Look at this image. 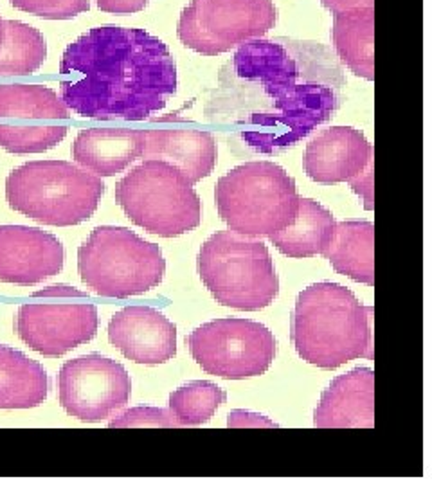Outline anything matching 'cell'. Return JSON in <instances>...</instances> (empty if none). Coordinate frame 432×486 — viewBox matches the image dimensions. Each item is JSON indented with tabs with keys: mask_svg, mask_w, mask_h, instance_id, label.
<instances>
[{
	"mask_svg": "<svg viewBox=\"0 0 432 486\" xmlns=\"http://www.w3.org/2000/svg\"><path fill=\"white\" fill-rule=\"evenodd\" d=\"M276 22L273 0H191L181 13L177 35L202 57H219L263 38Z\"/></svg>",
	"mask_w": 432,
	"mask_h": 486,
	"instance_id": "9c48e42d",
	"label": "cell"
},
{
	"mask_svg": "<svg viewBox=\"0 0 432 486\" xmlns=\"http://www.w3.org/2000/svg\"><path fill=\"white\" fill-rule=\"evenodd\" d=\"M374 150L366 135L351 127L320 130L305 151V172L317 184L350 182L364 172Z\"/></svg>",
	"mask_w": 432,
	"mask_h": 486,
	"instance_id": "9a60e30c",
	"label": "cell"
},
{
	"mask_svg": "<svg viewBox=\"0 0 432 486\" xmlns=\"http://www.w3.org/2000/svg\"><path fill=\"white\" fill-rule=\"evenodd\" d=\"M373 306L337 283L305 289L292 315V343L297 355L317 367L337 369L357 359H374Z\"/></svg>",
	"mask_w": 432,
	"mask_h": 486,
	"instance_id": "3957f363",
	"label": "cell"
},
{
	"mask_svg": "<svg viewBox=\"0 0 432 486\" xmlns=\"http://www.w3.org/2000/svg\"><path fill=\"white\" fill-rule=\"evenodd\" d=\"M60 74L62 101L89 120L144 121L177 94L174 54L137 27H92L66 49Z\"/></svg>",
	"mask_w": 432,
	"mask_h": 486,
	"instance_id": "7a4b0ae2",
	"label": "cell"
},
{
	"mask_svg": "<svg viewBox=\"0 0 432 486\" xmlns=\"http://www.w3.org/2000/svg\"><path fill=\"white\" fill-rule=\"evenodd\" d=\"M348 80L332 47L313 40L256 38L220 69L205 116L242 157H273L330 121Z\"/></svg>",
	"mask_w": 432,
	"mask_h": 486,
	"instance_id": "6da1fadb",
	"label": "cell"
},
{
	"mask_svg": "<svg viewBox=\"0 0 432 486\" xmlns=\"http://www.w3.org/2000/svg\"><path fill=\"white\" fill-rule=\"evenodd\" d=\"M62 242L38 228L0 226V282L31 287L62 273Z\"/></svg>",
	"mask_w": 432,
	"mask_h": 486,
	"instance_id": "4fadbf2b",
	"label": "cell"
},
{
	"mask_svg": "<svg viewBox=\"0 0 432 486\" xmlns=\"http://www.w3.org/2000/svg\"><path fill=\"white\" fill-rule=\"evenodd\" d=\"M49 376L43 366L0 344V409H33L45 402Z\"/></svg>",
	"mask_w": 432,
	"mask_h": 486,
	"instance_id": "ffe728a7",
	"label": "cell"
},
{
	"mask_svg": "<svg viewBox=\"0 0 432 486\" xmlns=\"http://www.w3.org/2000/svg\"><path fill=\"white\" fill-rule=\"evenodd\" d=\"M351 189L362 197L364 207L367 211L374 209V157L367 162V166L364 168L362 174H359L355 179L350 181Z\"/></svg>",
	"mask_w": 432,
	"mask_h": 486,
	"instance_id": "f1b7e54d",
	"label": "cell"
},
{
	"mask_svg": "<svg viewBox=\"0 0 432 486\" xmlns=\"http://www.w3.org/2000/svg\"><path fill=\"white\" fill-rule=\"evenodd\" d=\"M339 274L374 285V226L366 220L336 222L322 252Z\"/></svg>",
	"mask_w": 432,
	"mask_h": 486,
	"instance_id": "d6986e66",
	"label": "cell"
},
{
	"mask_svg": "<svg viewBox=\"0 0 432 486\" xmlns=\"http://www.w3.org/2000/svg\"><path fill=\"white\" fill-rule=\"evenodd\" d=\"M69 128L66 125H35V127H17L0 123V148H4L15 155L26 153H43L57 148L67 135Z\"/></svg>",
	"mask_w": 432,
	"mask_h": 486,
	"instance_id": "484cf974",
	"label": "cell"
},
{
	"mask_svg": "<svg viewBox=\"0 0 432 486\" xmlns=\"http://www.w3.org/2000/svg\"><path fill=\"white\" fill-rule=\"evenodd\" d=\"M319 428H373L374 427V371L355 367L337 376L320 395L313 413Z\"/></svg>",
	"mask_w": 432,
	"mask_h": 486,
	"instance_id": "2e32d148",
	"label": "cell"
},
{
	"mask_svg": "<svg viewBox=\"0 0 432 486\" xmlns=\"http://www.w3.org/2000/svg\"><path fill=\"white\" fill-rule=\"evenodd\" d=\"M81 282L101 297L127 299L157 289L166 274L158 245L127 228L99 226L78 249Z\"/></svg>",
	"mask_w": 432,
	"mask_h": 486,
	"instance_id": "52a82bcc",
	"label": "cell"
},
{
	"mask_svg": "<svg viewBox=\"0 0 432 486\" xmlns=\"http://www.w3.org/2000/svg\"><path fill=\"white\" fill-rule=\"evenodd\" d=\"M116 202L150 235L174 238L197 229L202 202L193 184L172 165L144 160L116 186Z\"/></svg>",
	"mask_w": 432,
	"mask_h": 486,
	"instance_id": "ba28073f",
	"label": "cell"
},
{
	"mask_svg": "<svg viewBox=\"0 0 432 486\" xmlns=\"http://www.w3.org/2000/svg\"><path fill=\"white\" fill-rule=\"evenodd\" d=\"M186 343L197 364L226 381L266 373L276 357V337L261 322L228 317L202 324Z\"/></svg>",
	"mask_w": 432,
	"mask_h": 486,
	"instance_id": "30bf717a",
	"label": "cell"
},
{
	"mask_svg": "<svg viewBox=\"0 0 432 486\" xmlns=\"http://www.w3.org/2000/svg\"><path fill=\"white\" fill-rule=\"evenodd\" d=\"M143 148V130L87 128L73 143V158L97 177H114L141 157Z\"/></svg>",
	"mask_w": 432,
	"mask_h": 486,
	"instance_id": "ac0fdd59",
	"label": "cell"
},
{
	"mask_svg": "<svg viewBox=\"0 0 432 486\" xmlns=\"http://www.w3.org/2000/svg\"><path fill=\"white\" fill-rule=\"evenodd\" d=\"M228 425L229 427H274V428L280 427L276 421L251 411H233L229 414Z\"/></svg>",
	"mask_w": 432,
	"mask_h": 486,
	"instance_id": "4dcf8cb0",
	"label": "cell"
},
{
	"mask_svg": "<svg viewBox=\"0 0 432 486\" xmlns=\"http://www.w3.org/2000/svg\"><path fill=\"white\" fill-rule=\"evenodd\" d=\"M226 400L228 393L220 386L207 381H193L170 395V413L179 427H198L209 421Z\"/></svg>",
	"mask_w": 432,
	"mask_h": 486,
	"instance_id": "d4e9b609",
	"label": "cell"
},
{
	"mask_svg": "<svg viewBox=\"0 0 432 486\" xmlns=\"http://www.w3.org/2000/svg\"><path fill=\"white\" fill-rule=\"evenodd\" d=\"M103 193L101 177L67 160H31L6 179L10 207L38 224L54 228L87 222Z\"/></svg>",
	"mask_w": 432,
	"mask_h": 486,
	"instance_id": "277c9868",
	"label": "cell"
},
{
	"mask_svg": "<svg viewBox=\"0 0 432 486\" xmlns=\"http://www.w3.org/2000/svg\"><path fill=\"white\" fill-rule=\"evenodd\" d=\"M132 381L116 360L90 353L67 360L58 374V398L66 413L80 421L99 423L130 402Z\"/></svg>",
	"mask_w": 432,
	"mask_h": 486,
	"instance_id": "8fae6325",
	"label": "cell"
},
{
	"mask_svg": "<svg viewBox=\"0 0 432 486\" xmlns=\"http://www.w3.org/2000/svg\"><path fill=\"white\" fill-rule=\"evenodd\" d=\"M112 428H130V427H179L170 409L160 407H134L114 418L111 423Z\"/></svg>",
	"mask_w": 432,
	"mask_h": 486,
	"instance_id": "83f0119b",
	"label": "cell"
},
{
	"mask_svg": "<svg viewBox=\"0 0 432 486\" xmlns=\"http://www.w3.org/2000/svg\"><path fill=\"white\" fill-rule=\"evenodd\" d=\"M336 220L334 214L312 198L299 197V207L294 222L270 235L268 240L289 258H313L327 245Z\"/></svg>",
	"mask_w": 432,
	"mask_h": 486,
	"instance_id": "7402d4cb",
	"label": "cell"
},
{
	"mask_svg": "<svg viewBox=\"0 0 432 486\" xmlns=\"http://www.w3.org/2000/svg\"><path fill=\"white\" fill-rule=\"evenodd\" d=\"M197 268L216 303L256 312L274 303L280 280L268 247L233 231L211 235L200 247Z\"/></svg>",
	"mask_w": 432,
	"mask_h": 486,
	"instance_id": "8992f818",
	"label": "cell"
},
{
	"mask_svg": "<svg viewBox=\"0 0 432 486\" xmlns=\"http://www.w3.org/2000/svg\"><path fill=\"white\" fill-rule=\"evenodd\" d=\"M96 4L104 13L132 15L143 12L150 4V0H96Z\"/></svg>",
	"mask_w": 432,
	"mask_h": 486,
	"instance_id": "f546056e",
	"label": "cell"
},
{
	"mask_svg": "<svg viewBox=\"0 0 432 486\" xmlns=\"http://www.w3.org/2000/svg\"><path fill=\"white\" fill-rule=\"evenodd\" d=\"M3 20L4 19H0V40H3Z\"/></svg>",
	"mask_w": 432,
	"mask_h": 486,
	"instance_id": "836d02e7",
	"label": "cell"
},
{
	"mask_svg": "<svg viewBox=\"0 0 432 486\" xmlns=\"http://www.w3.org/2000/svg\"><path fill=\"white\" fill-rule=\"evenodd\" d=\"M99 327L94 305H24L17 313V334L36 353L58 359L90 343Z\"/></svg>",
	"mask_w": 432,
	"mask_h": 486,
	"instance_id": "7c38bea8",
	"label": "cell"
},
{
	"mask_svg": "<svg viewBox=\"0 0 432 486\" xmlns=\"http://www.w3.org/2000/svg\"><path fill=\"white\" fill-rule=\"evenodd\" d=\"M108 341L135 364H166L177 355V327L150 306H127L114 313Z\"/></svg>",
	"mask_w": 432,
	"mask_h": 486,
	"instance_id": "5bb4252c",
	"label": "cell"
},
{
	"mask_svg": "<svg viewBox=\"0 0 432 486\" xmlns=\"http://www.w3.org/2000/svg\"><path fill=\"white\" fill-rule=\"evenodd\" d=\"M33 296L35 297H89V294H85L74 287H67V285H52V287L35 292Z\"/></svg>",
	"mask_w": 432,
	"mask_h": 486,
	"instance_id": "d6a6232c",
	"label": "cell"
},
{
	"mask_svg": "<svg viewBox=\"0 0 432 486\" xmlns=\"http://www.w3.org/2000/svg\"><path fill=\"white\" fill-rule=\"evenodd\" d=\"M47 58L45 36L29 24L3 20L0 40V78L31 76Z\"/></svg>",
	"mask_w": 432,
	"mask_h": 486,
	"instance_id": "cb8c5ba5",
	"label": "cell"
},
{
	"mask_svg": "<svg viewBox=\"0 0 432 486\" xmlns=\"http://www.w3.org/2000/svg\"><path fill=\"white\" fill-rule=\"evenodd\" d=\"M71 111L50 87L8 83L0 85V120L64 121Z\"/></svg>",
	"mask_w": 432,
	"mask_h": 486,
	"instance_id": "603a6c76",
	"label": "cell"
},
{
	"mask_svg": "<svg viewBox=\"0 0 432 486\" xmlns=\"http://www.w3.org/2000/svg\"><path fill=\"white\" fill-rule=\"evenodd\" d=\"M229 231L259 238L289 228L299 207L294 179L270 160H251L228 172L214 189Z\"/></svg>",
	"mask_w": 432,
	"mask_h": 486,
	"instance_id": "5b68a950",
	"label": "cell"
},
{
	"mask_svg": "<svg viewBox=\"0 0 432 486\" xmlns=\"http://www.w3.org/2000/svg\"><path fill=\"white\" fill-rule=\"evenodd\" d=\"M10 3L20 12L47 20H71L90 10L89 0H10Z\"/></svg>",
	"mask_w": 432,
	"mask_h": 486,
	"instance_id": "4316f807",
	"label": "cell"
},
{
	"mask_svg": "<svg viewBox=\"0 0 432 486\" xmlns=\"http://www.w3.org/2000/svg\"><path fill=\"white\" fill-rule=\"evenodd\" d=\"M336 57L355 76L374 80V8L334 15Z\"/></svg>",
	"mask_w": 432,
	"mask_h": 486,
	"instance_id": "44dd1931",
	"label": "cell"
},
{
	"mask_svg": "<svg viewBox=\"0 0 432 486\" xmlns=\"http://www.w3.org/2000/svg\"><path fill=\"white\" fill-rule=\"evenodd\" d=\"M320 3H322L324 8L330 10L334 15L374 8V0H320Z\"/></svg>",
	"mask_w": 432,
	"mask_h": 486,
	"instance_id": "1f68e13d",
	"label": "cell"
},
{
	"mask_svg": "<svg viewBox=\"0 0 432 486\" xmlns=\"http://www.w3.org/2000/svg\"><path fill=\"white\" fill-rule=\"evenodd\" d=\"M141 157L168 162L195 186L212 174L219 144L212 134L202 130H146Z\"/></svg>",
	"mask_w": 432,
	"mask_h": 486,
	"instance_id": "e0dca14e",
	"label": "cell"
}]
</instances>
